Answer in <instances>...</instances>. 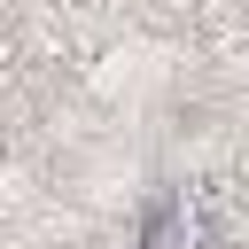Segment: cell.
<instances>
[{"label":"cell","mask_w":249,"mask_h":249,"mask_svg":"<svg viewBox=\"0 0 249 249\" xmlns=\"http://www.w3.org/2000/svg\"><path fill=\"white\" fill-rule=\"evenodd\" d=\"M202 241V218H195V202L171 187V195H156L148 202V226H140V249H195Z\"/></svg>","instance_id":"cell-1"}]
</instances>
